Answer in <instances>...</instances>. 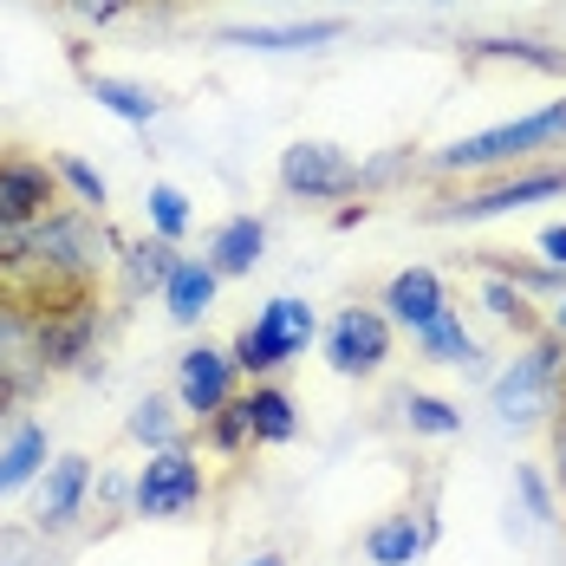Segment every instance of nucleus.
Returning a JSON list of instances; mask_svg holds the SVG:
<instances>
[{
	"mask_svg": "<svg viewBox=\"0 0 566 566\" xmlns=\"http://www.w3.org/2000/svg\"><path fill=\"white\" fill-rule=\"evenodd\" d=\"M72 306H92V274L85 268H65L53 254L27 248V241L0 248V313L40 326V319L72 313Z\"/></svg>",
	"mask_w": 566,
	"mask_h": 566,
	"instance_id": "obj_1",
	"label": "nucleus"
},
{
	"mask_svg": "<svg viewBox=\"0 0 566 566\" xmlns=\"http://www.w3.org/2000/svg\"><path fill=\"white\" fill-rule=\"evenodd\" d=\"M554 137H566V98L547 105V112H527V117H514V124H495V130H482V137H462V144H450V150H437V170L509 164V157H527V150L554 144Z\"/></svg>",
	"mask_w": 566,
	"mask_h": 566,
	"instance_id": "obj_2",
	"label": "nucleus"
},
{
	"mask_svg": "<svg viewBox=\"0 0 566 566\" xmlns=\"http://www.w3.org/2000/svg\"><path fill=\"white\" fill-rule=\"evenodd\" d=\"M313 339V306L306 300H268V313L234 339V371H274L281 358H293L300 345Z\"/></svg>",
	"mask_w": 566,
	"mask_h": 566,
	"instance_id": "obj_3",
	"label": "nucleus"
},
{
	"mask_svg": "<svg viewBox=\"0 0 566 566\" xmlns=\"http://www.w3.org/2000/svg\"><path fill=\"white\" fill-rule=\"evenodd\" d=\"M59 202V170L33 157H0V234H27L53 216Z\"/></svg>",
	"mask_w": 566,
	"mask_h": 566,
	"instance_id": "obj_4",
	"label": "nucleus"
},
{
	"mask_svg": "<svg viewBox=\"0 0 566 566\" xmlns=\"http://www.w3.org/2000/svg\"><path fill=\"white\" fill-rule=\"evenodd\" d=\"M196 495H202V469H196V455L182 450V443H176V450H150L144 475H137V514L170 521V514L196 509Z\"/></svg>",
	"mask_w": 566,
	"mask_h": 566,
	"instance_id": "obj_5",
	"label": "nucleus"
},
{
	"mask_svg": "<svg viewBox=\"0 0 566 566\" xmlns=\"http://www.w3.org/2000/svg\"><path fill=\"white\" fill-rule=\"evenodd\" d=\"M560 345L554 339H541L527 358H514V371L495 385V417L502 423H534L547 403H554V378H560Z\"/></svg>",
	"mask_w": 566,
	"mask_h": 566,
	"instance_id": "obj_6",
	"label": "nucleus"
},
{
	"mask_svg": "<svg viewBox=\"0 0 566 566\" xmlns=\"http://www.w3.org/2000/svg\"><path fill=\"white\" fill-rule=\"evenodd\" d=\"M281 189L286 196H306V202L352 196L358 189V164L345 157L339 144H293V150H281Z\"/></svg>",
	"mask_w": 566,
	"mask_h": 566,
	"instance_id": "obj_7",
	"label": "nucleus"
},
{
	"mask_svg": "<svg viewBox=\"0 0 566 566\" xmlns=\"http://www.w3.org/2000/svg\"><path fill=\"white\" fill-rule=\"evenodd\" d=\"M326 358H333V371H345V378H365V371H378L391 358V326L371 306H352V313L333 319V333H326Z\"/></svg>",
	"mask_w": 566,
	"mask_h": 566,
	"instance_id": "obj_8",
	"label": "nucleus"
},
{
	"mask_svg": "<svg viewBox=\"0 0 566 566\" xmlns=\"http://www.w3.org/2000/svg\"><path fill=\"white\" fill-rule=\"evenodd\" d=\"M234 391V358L228 352H209V345H196V352H182V365H176V397H182V410H196L202 423L216 417Z\"/></svg>",
	"mask_w": 566,
	"mask_h": 566,
	"instance_id": "obj_9",
	"label": "nucleus"
},
{
	"mask_svg": "<svg viewBox=\"0 0 566 566\" xmlns=\"http://www.w3.org/2000/svg\"><path fill=\"white\" fill-rule=\"evenodd\" d=\"M541 196H566V170H534V176H514L502 189H482V196H462L450 209H437L443 222H482V216H509V209H527V202H541Z\"/></svg>",
	"mask_w": 566,
	"mask_h": 566,
	"instance_id": "obj_10",
	"label": "nucleus"
},
{
	"mask_svg": "<svg viewBox=\"0 0 566 566\" xmlns=\"http://www.w3.org/2000/svg\"><path fill=\"white\" fill-rule=\"evenodd\" d=\"M92 333H98V300H92V306H72V313H53V319H40V326H33V358H40L46 371H65V365H78V358H85Z\"/></svg>",
	"mask_w": 566,
	"mask_h": 566,
	"instance_id": "obj_11",
	"label": "nucleus"
},
{
	"mask_svg": "<svg viewBox=\"0 0 566 566\" xmlns=\"http://www.w3.org/2000/svg\"><path fill=\"white\" fill-rule=\"evenodd\" d=\"M345 20H293V27H228V46H254V53H306V46H333Z\"/></svg>",
	"mask_w": 566,
	"mask_h": 566,
	"instance_id": "obj_12",
	"label": "nucleus"
},
{
	"mask_svg": "<svg viewBox=\"0 0 566 566\" xmlns=\"http://www.w3.org/2000/svg\"><path fill=\"white\" fill-rule=\"evenodd\" d=\"M385 306H391L397 319L410 326V333H423V326H437L443 313H450V300H443V281L430 274V268H410V274H397L391 293H385Z\"/></svg>",
	"mask_w": 566,
	"mask_h": 566,
	"instance_id": "obj_13",
	"label": "nucleus"
},
{
	"mask_svg": "<svg viewBox=\"0 0 566 566\" xmlns=\"http://www.w3.org/2000/svg\"><path fill=\"white\" fill-rule=\"evenodd\" d=\"M85 482H92V462L85 455H59L40 475V527H65L78 514V502H85Z\"/></svg>",
	"mask_w": 566,
	"mask_h": 566,
	"instance_id": "obj_14",
	"label": "nucleus"
},
{
	"mask_svg": "<svg viewBox=\"0 0 566 566\" xmlns=\"http://www.w3.org/2000/svg\"><path fill=\"white\" fill-rule=\"evenodd\" d=\"M216 268L209 261H176V274H170V286H164V300H170V319L176 326H196L209 306H216Z\"/></svg>",
	"mask_w": 566,
	"mask_h": 566,
	"instance_id": "obj_15",
	"label": "nucleus"
},
{
	"mask_svg": "<svg viewBox=\"0 0 566 566\" xmlns=\"http://www.w3.org/2000/svg\"><path fill=\"white\" fill-rule=\"evenodd\" d=\"M261 248H268V228L254 222V216H234V222H222L216 248H209V268L216 274H248L261 261Z\"/></svg>",
	"mask_w": 566,
	"mask_h": 566,
	"instance_id": "obj_16",
	"label": "nucleus"
},
{
	"mask_svg": "<svg viewBox=\"0 0 566 566\" xmlns=\"http://www.w3.org/2000/svg\"><path fill=\"white\" fill-rule=\"evenodd\" d=\"M85 85H92V98H98L112 117H124V124H150V117L164 112L157 92H144V85H130V78H112V72H92Z\"/></svg>",
	"mask_w": 566,
	"mask_h": 566,
	"instance_id": "obj_17",
	"label": "nucleus"
},
{
	"mask_svg": "<svg viewBox=\"0 0 566 566\" xmlns=\"http://www.w3.org/2000/svg\"><path fill=\"white\" fill-rule=\"evenodd\" d=\"M365 554L378 566H410L423 554V527H417L410 514H391V521H378V527L365 534Z\"/></svg>",
	"mask_w": 566,
	"mask_h": 566,
	"instance_id": "obj_18",
	"label": "nucleus"
},
{
	"mask_svg": "<svg viewBox=\"0 0 566 566\" xmlns=\"http://www.w3.org/2000/svg\"><path fill=\"white\" fill-rule=\"evenodd\" d=\"M40 469H46V430L27 423V430H13V443L0 450V502H7L20 482H33Z\"/></svg>",
	"mask_w": 566,
	"mask_h": 566,
	"instance_id": "obj_19",
	"label": "nucleus"
},
{
	"mask_svg": "<svg viewBox=\"0 0 566 566\" xmlns=\"http://www.w3.org/2000/svg\"><path fill=\"white\" fill-rule=\"evenodd\" d=\"M248 423H254V443H293V397L274 391V385H261V391H248Z\"/></svg>",
	"mask_w": 566,
	"mask_h": 566,
	"instance_id": "obj_20",
	"label": "nucleus"
},
{
	"mask_svg": "<svg viewBox=\"0 0 566 566\" xmlns=\"http://www.w3.org/2000/svg\"><path fill=\"white\" fill-rule=\"evenodd\" d=\"M130 437L137 443H150V450H176V417L164 397H144L137 410H130Z\"/></svg>",
	"mask_w": 566,
	"mask_h": 566,
	"instance_id": "obj_21",
	"label": "nucleus"
},
{
	"mask_svg": "<svg viewBox=\"0 0 566 566\" xmlns=\"http://www.w3.org/2000/svg\"><path fill=\"white\" fill-rule=\"evenodd\" d=\"M403 417H410V430H423V437H455L462 430V410L443 403V397H403Z\"/></svg>",
	"mask_w": 566,
	"mask_h": 566,
	"instance_id": "obj_22",
	"label": "nucleus"
},
{
	"mask_svg": "<svg viewBox=\"0 0 566 566\" xmlns=\"http://www.w3.org/2000/svg\"><path fill=\"white\" fill-rule=\"evenodd\" d=\"M248 437H254V423H248V397H228L222 410L209 417V443H216L222 455H234Z\"/></svg>",
	"mask_w": 566,
	"mask_h": 566,
	"instance_id": "obj_23",
	"label": "nucleus"
},
{
	"mask_svg": "<svg viewBox=\"0 0 566 566\" xmlns=\"http://www.w3.org/2000/svg\"><path fill=\"white\" fill-rule=\"evenodd\" d=\"M423 345H430L443 365H475V339L462 333V319H455V313H443L437 326H423Z\"/></svg>",
	"mask_w": 566,
	"mask_h": 566,
	"instance_id": "obj_24",
	"label": "nucleus"
},
{
	"mask_svg": "<svg viewBox=\"0 0 566 566\" xmlns=\"http://www.w3.org/2000/svg\"><path fill=\"white\" fill-rule=\"evenodd\" d=\"M170 274H176L170 241H144V248H130V286H170Z\"/></svg>",
	"mask_w": 566,
	"mask_h": 566,
	"instance_id": "obj_25",
	"label": "nucleus"
},
{
	"mask_svg": "<svg viewBox=\"0 0 566 566\" xmlns=\"http://www.w3.org/2000/svg\"><path fill=\"white\" fill-rule=\"evenodd\" d=\"M482 59H521V65H541V72H566V53H547L534 40H475Z\"/></svg>",
	"mask_w": 566,
	"mask_h": 566,
	"instance_id": "obj_26",
	"label": "nucleus"
},
{
	"mask_svg": "<svg viewBox=\"0 0 566 566\" xmlns=\"http://www.w3.org/2000/svg\"><path fill=\"white\" fill-rule=\"evenodd\" d=\"M150 228H157L164 241H176V234L189 228V196L170 189V182H157V189H150Z\"/></svg>",
	"mask_w": 566,
	"mask_h": 566,
	"instance_id": "obj_27",
	"label": "nucleus"
},
{
	"mask_svg": "<svg viewBox=\"0 0 566 566\" xmlns=\"http://www.w3.org/2000/svg\"><path fill=\"white\" fill-rule=\"evenodd\" d=\"M482 300H489V313H495V319H514V326H534V313H527L521 286H514V281H502V274H495L489 286H482Z\"/></svg>",
	"mask_w": 566,
	"mask_h": 566,
	"instance_id": "obj_28",
	"label": "nucleus"
},
{
	"mask_svg": "<svg viewBox=\"0 0 566 566\" xmlns=\"http://www.w3.org/2000/svg\"><path fill=\"white\" fill-rule=\"evenodd\" d=\"M53 170H59V182H72V189H78V202H92V209L105 202V176L92 170V164H78V157H59Z\"/></svg>",
	"mask_w": 566,
	"mask_h": 566,
	"instance_id": "obj_29",
	"label": "nucleus"
},
{
	"mask_svg": "<svg viewBox=\"0 0 566 566\" xmlns=\"http://www.w3.org/2000/svg\"><path fill=\"white\" fill-rule=\"evenodd\" d=\"M0 566H46L33 527H0Z\"/></svg>",
	"mask_w": 566,
	"mask_h": 566,
	"instance_id": "obj_30",
	"label": "nucleus"
},
{
	"mask_svg": "<svg viewBox=\"0 0 566 566\" xmlns=\"http://www.w3.org/2000/svg\"><path fill=\"white\" fill-rule=\"evenodd\" d=\"M65 7H72L85 27H112V20L124 13V7H130V0H65Z\"/></svg>",
	"mask_w": 566,
	"mask_h": 566,
	"instance_id": "obj_31",
	"label": "nucleus"
},
{
	"mask_svg": "<svg viewBox=\"0 0 566 566\" xmlns=\"http://www.w3.org/2000/svg\"><path fill=\"white\" fill-rule=\"evenodd\" d=\"M514 489L527 495V514H534V521H554V502H547V489H541V475H534V469H521V475H514Z\"/></svg>",
	"mask_w": 566,
	"mask_h": 566,
	"instance_id": "obj_32",
	"label": "nucleus"
},
{
	"mask_svg": "<svg viewBox=\"0 0 566 566\" xmlns=\"http://www.w3.org/2000/svg\"><path fill=\"white\" fill-rule=\"evenodd\" d=\"M541 254H547V268H566V222H554L541 234Z\"/></svg>",
	"mask_w": 566,
	"mask_h": 566,
	"instance_id": "obj_33",
	"label": "nucleus"
},
{
	"mask_svg": "<svg viewBox=\"0 0 566 566\" xmlns=\"http://www.w3.org/2000/svg\"><path fill=\"white\" fill-rule=\"evenodd\" d=\"M554 455H560V482H566V417L554 423Z\"/></svg>",
	"mask_w": 566,
	"mask_h": 566,
	"instance_id": "obj_34",
	"label": "nucleus"
},
{
	"mask_svg": "<svg viewBox=\"0 0 566 566\" xmlns=\"http://www.w3.org/2000/svg\"><path fill=\"white\" fill-rule=\"evenodd\" d=\"M554 326H560V333H566V300H560V313H554Z\"/></svg>",
	"mask_w": 566,
	"mask_h": 566,
	"instance_id": "obj_35",
	"label": "nucleus"
},
{
	"mask_svg": "<svg viewBox=\"0 0 566 566\" xmlns=\"http://www.w3.org/2000/svg\"><path fill=\"white\" fill-rule=\"evenodd\" d=\"M254 566H281V560H254Z\"/></svg>",
	"mask_w": 566,
	"mask_h": 566,
	"instance_id": "obj_36",
	"label": "nucleus"
}]
</instances>
